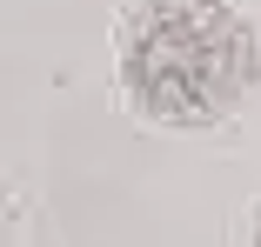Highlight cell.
<instances>
[{
	"label": "cell",
	"mask_w": 261,
	"mask_h": 247,
	"mask_svg": "<svg viewBox=\"0 0 261 247\" xmlns=\"http://www.w3.org/2000/svg\"><path fill=\"white\" fill-rule=\"evenodd\" d=\"M121 80L154 120H215L248 80V40L215 0H147L121 27Z\"/></svg>",
	"instance_id": "1"
},
{
	"label": "cell",
	"mask_w": 261,
	"mask_h": 247,
	"mask_svg": "<svg viewBox=\"0 0 261 247\" xmlns=\"http://www.w3.org/2000/svg\"><path fill=\"white\" fill-rule=\"evenodd\" d=\"M254 240H261V207H254Z\"/></svg>",
	"instance_id": "2"
}]
</instances>
